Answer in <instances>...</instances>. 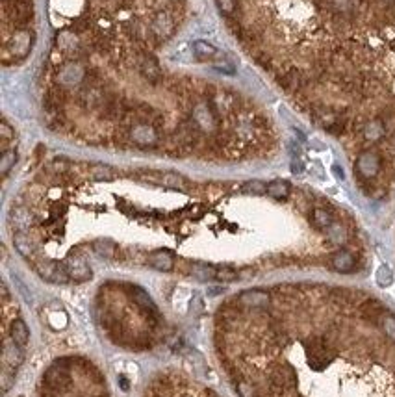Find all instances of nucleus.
I'll list each match as a JSON object with an SVG mask.
<instances>
[{"label": "nucleus", "instance_id": "f8f14e48", "mask_svg": "<svg viewBox=\"0 0 395 397\" xmlns=\"http://www.w3.org/2000/svg\"><path fill=\"white\" fill-rule=\"evenodd\" d=\"M23 360H25V354L20 351V345L15 344L13 340H11V342L6 340L4 342V364L6 366L17 369L20 364H23Z\"/></svg>", "mask_w": 395, "mask_h": 397}, {"label": "nucleus", "instance_id": "c756f323", "mask_svg": "<svg viewBox=\"0 0 395 397\" xmlns=\"http://www.w3.org/2000/svg\"><path fill=\"white\" fill-rule=\"evenodd\" d=\"M292 171H293V173H301V171H303V164H301V162H293V164H292Z\"/></svg>", "mask_w": 395, "mask_h": 397}, {"label": "nucleus", "instance_id": "20e7f679", "mask_svg": "<svg viewBox=\"0 0 395 397\" xmlns=\"http://www.w3.org/2000/svg\"><path fill=\"white\" fill-rule=\"evenodd\" d=\"M130 140L134 141V145L137 147H154L158 143V132L152 125H145V123H139V125L132 126L130 130Z\"/></svg>", "mask_w": 395, "mask_h": 397}, {"label": "nucleus", "instance_id": "f257e3e1", "mask_svg": "<svg viewBox=\"0 0 395 397\" xmlns=\"http://www.w3.org/2000/svg\"><path fill=\"white\" fill-rule=\"evenodd\" d=\"M35 269H37L41 279L52 282V284H65V282H69V279H71L67 269H65V264H59V262H54V260L37 262V264H35Z\"/></svg>", "mask_w": 395, "mask_h": 397}, {"label": "nucleus", "instance_id": "f03ea898", "mask_svg": "<svg viewBox=\"0 0 395 397\" xmlns=\"http://www.w3.org/2000/svg\"><path fill=\"white\" fill-rule=\"evenodd\" d=\"M73 362V359H59L49 368V371L45 373V383L52 388H65L69 384V373L65 364Z\"/></svg>", "mask_w": 395, "mask_h": 397}, {"label": "nucleus", "instance_id": "6ab92c4d", "mask_svg": "<svg viewBox=\"0 0 395 397\" xmlns=\"http://www.w3.org/2000/svg\"><path fill=\"white\" fill-rule=\"evenodd\" d=\"M191 275L199 279V281H214L215 279V271H217V267L214 266H208V264H193L190 267Z\"/></svg>", "mask_w": 395, "mask_h": 397}, {"label": "nucleus", "instance_id": "dca6fc26", "mask_svg": "<svg viewBox=\"0 0 395 397\" xmlns=\"http://www.w3.org/2000/svg\"><path fill=\"white\" fill-rule=\"evenodd\" d=\"M93 251L97 252L98 256L102 258H113L115 252H117V245L112 242V240H106V237H100V240H95L93 242Z\"/></svg>", "mask_w": 395, "mask_h": 397}, {"label": "nucleus", "instance_id": "b1692460", "mask_svg": "<svg viewBox=\"0 0 395 397\" xmlns=\"http://www.w3.org/2000/svg\"><path fill=\"white\" fill-rule=\"evenodd\" d=\"M238 279H239V271H236L232 267H217V271H215V281L232 282V281H238Z\"/></svg>", "mask_w": 395, "mask_h": 397}, {"label": "nucleus", "instance_id": "9d476101", "mask_svg": "<svg viewBox=\"0 0 395 397\" xmlns=\"http://www.w3.org/2000/svg\"><path fill=\"white\" fill-rule=\"evenodd\" d=\"M139 73L143 74V76L149 80V82L152 84H156L161 80V69L160 65H158V62L152 56H141V59H139Z\"/></svg>", "mask_w": 395, "mask_h": 397}, {"label": "nucleus", "instance_id": "0eeeda50", "mask_svg": "<svg viewBox=\"0 0 395 397\" xmlns=\"http://www.w3.org/2000/svg\"><path fill=\"white\" fill-rule=\"evenodd\" d=\"M139 176L152 182V184H161L173 189H182L185 186V178L178 173H156V171H149V173H143Z\"/></svg>", "mask_w": 395, "mask_h": 397}, {"label": "nucleus", "instance_id": "7ed1b4c3", "mask_svg": "<svg viewBox=\"0 0 395 397\" xmlns=\"http://www.w3.org/2000/svg\"><path fill=\"white\" fill-rule=\"evenodd\" d=\"M330 269L338 273H352L358 269V254L351 249L338 251L330 260Z\"/></svg>", "mask_w": 395, "mask_h": 397}, {"label": "nucleus", "instance_id": "ddd939ff", "mask_svg": "<svg viewBox=\"0 0 395 397\" xmlns=\"http://www.w3.org/2000/svg\"><path fill=\"white\" fill-rule=\"evenodd\" d=\"M13 45H10L11 49H13V56L15 58H25L26 54L30 52L32 49V34L28 32H19V34L13 35Z\"/></svg>", "mask_w": 395, "mask_h": 397}, {"label": "nucleus", "instance_id": "a211bd4d", "mask_svg": "<svg viewBox=\"0 0 395 397\" xmlns=\"http://www.w3.org/2000/svg\"><path fill=\"white\" fill-rule=\"evenodd\" d=\"M13 243H15V247H17V251H19L23 256L30 258L32 254H34V243H32V240H30V236L26 232L15 234Z\"/></svg>", "mask_w": 395, "mask_h": 397}, {"label": "nucleus", "instance_id": "39448f33", "mask_svg": "<svg viewBox=\"0 0 395 397\" xmlns=\"http://www.w3.org/2000/svg\"><path fill=\"white\" fill-rule=\"evenodd\" d=\"M65 269H67L69 276L76 282H86L93 276L91 267L88 266V262L84 260L82 256H76V254H71L67 256V260L64 262Z\"/></svg>", "mask_w": 395, "mask_h": 397}, {"label": "nucleus", "instance_id": "aec40b11", "mask_svg": "<svg viewBox=\"0 0 395 397\" xmlns=\"http://www.w3.org/2000/svg\"><path fill=\"white\" fill-rule=\"evenodd\" d=\"M89 174L95 180H113L115 178V169L106 164H93L89 167Z\"/></svg>", "mask_w": 395, "mask_h": 397}, {"label": "nucleus", "instance_id": "6e6552de", "mask_svg": "<svg viewBox=\"0 0 395 397\" xmlns=\"http://www.w3.org/2000/svg\"><path fill=\"white\" fill-rule=\"evenodd\" d=\"M239 305L249 308H265L271 303V293L265 290H247L238 297Z\"/></svg>", "mask_w": 395, "mask_h": 397}, {"label": "nucleus", "instance_id": "a878e982", "mask_svg": "<svg viewBox=\"0 0 395 397\" xmlns=\"http://www.w3.org/2000/svg\"><path fill=\"white\" fill-rule=\"evenodd\" d=\"M0 136H2V145H4V150H8V143L15 137V130L8 125V121H2L0 125Z\"/></svg>", "mask_w": 395, "mask_h": 397}, {"label": "nucleus", "instance_id": "f3484780", "mask_svg": "<svg viewBox=\"0 0 395 397\" xmlns=\"http://www.w3.org/2000/svg\"><path fill=\"white\" fill-rule=\"evenodd\" d=\"M193 54L200 62H208V59H214L217 56V49L214 45L206 43V41H195L193 43Z\"/></svg>", "mask_w": 395, "mask_h": 397}, {"label": "nucleus", "instance_id": "412c9836", "mask_svg": "<svg viewBox=\"0 0 395 397\" xmlns=\"http://www.w3.org/2000/svg\"><path fill=\"white\" fill-rule=\"evenodd\" d=\"M15 162H17V150L15 149H8L2 152V158H0V173L8 174L11 171V167L15 165Z\"/></svg>", "mask_w": 395, "mask_h": 397}, {"label": "nucleus", "instance_id": "4468645a", "mask_svg": "<svg viewBox=\"0 0 395 397\" xmlns=\"http://www.w3.org/2000/svg\"><path fill=\"white\" fill-rule=\"evenodd\" d=\"M267 195L275 201H288L292 195V184L286 180H273L267 184Z\"/></svg>", "mask_w": 395, "mask_h": 397}, {"label": "nucleus", "instance_id": "bb28decb", "mask_svg": "<svg viewBox=\"0 0 395 397\" xmlns=\"http://www.w3.org/2000/svg\"><path fill=\"white\" fill-rule=\"evenodd\" d=\"M238 393L241 397H254V388L249 383L241 381V383H238Z\"/></svg>", "mask_w": 395, "mask_h": 397}, {"label": "nucleus", "instance_id": "5701e85b", "mask_svg": "<svg viewBox=\"0 0 395 397\" xmlns=\"http://www.w3.org/2000/svg\"><path fill=\"white\" fill-rule=\"evenodd\" d=\"M11 217H13V225H17V228H19V232H23L30 225V213L26 208H15Z\"/></svg>", "mask_w": 395, "mask_h": 397}, {"label": "nucleus", "instance_id": "cd10ccee", "mask_svg": "<svg viewBox=\"0 0 395 397\" xmlns=\"http://www.w3.org/2000/svg\"><path fill=\"white\" fill-rule=\"evenodd\" d=\"M219 2V8H221V11H224V13H232L234 11V8H236V0H217Z\"/></svg>", "mask_w": 395, "mask_h": 397}, {"label": "nucleus", "instance_id": "4be33fe9", "mask_svg": "<svg viewBox=\"0 0 395 397\" xmlns=\"http://www.w3.org/2000/svg\"><path fill=\"white\" fill-rule=\"evenodd\" d=\"M241 191L249 195H265L267 193V184H263L262 180H249L241 186Z\"/></svg>", "mask_w": 395, "mask_h": 397}, {"label": "nucleus", "instance_id": "9b49d317", "mask_svg": "<svg viewBox=\"0 0 395 397\" xmlns=\"http://www.w3.org/2000/svg\"><path fill=\"white\" fill-rule=\"evenodd\" d=\"M173 28H175V23H173V19L169 17L167 13H158L156 17H154V21H152V34L156 35L158 39H167L169 35L173 34Z\"/></svg>", "mask_w": 395, "mask_h": 397}, {"label": "nucleus", "instance_id": "1a4fd4ad", "mask_svg": "<svg viewBox=\"0 0 395 397\" xmlns=\"http://www.w3.org/2000/svg\"><path fill=\"white\" fill-rule=\"evenodd\" d=\"M149 266L158 269V271H171L175 267V256L167 249H158V251L149 254Z\"/></svg>", "mask_w": 395, "mask_h": 397}, {"label": "nucleus", "instance_id": "393cba45", "mask_svg": "<svg viewBox=\"0 0 395 397\" xmlns=\"http://www.w3.org/2000/svg\"><path fill=\"white\" fill-rule=\"evenodd\" d=\"M377 282L379 286L386 288V286H390L393 282V275H391V269L388 266H381L379 267V271H377Z\"/></svg>", "mask_w": 395, "mask_h": 397}, {"label": "nucleus", "instance_id": "423d86ee", "mask_svg": "<svg viewBox=\"0 0 395 397\" xmlns=\"http://www.w3.org/2000/svg\"><path fill=\"white\" fill-rule=\"evenodd\" d=\"M127 288H128V295L132 297V301H134L143 312H147V314L151 315L152 320H154V323H156L160 314H158V308H156V305H154V301L151 299V295H149L145 290L137 288V286H127Z\"/></svg>", "mask_w": 395, "mask_h": 397}, {"label": "nucleus", "instance_id": "2eb2a0df", "mask_svg": "<svg viewBox=\"0 0 395 397\" xmlns=\"http://www.w3.org/2000/svg\"><path fill=\"white\" fill-rule=\"evenodd\" d=\"M11 340H13L17 345H20V347H25V345L28 344L30 330L23 320H15L13 323H11Z\"/></svg>", "mask_w": 395, "mask_h": 397}, {"label": "nucleus", "instance_id": "c85d7f7f", "mask_svg": "<svg viewBox=\"0 0 395 397\" xmlns=\"http://www.w3.org/2000/svg\"><path fill=\"white\" fill-rule=\"evenodd\" d=\"M119 384H121V388L124 390V392H127V390H128V381H127V377H124V375H119Z\"/></svg>", "mask_w": 395, "mask_h": 397}]
</instances>
